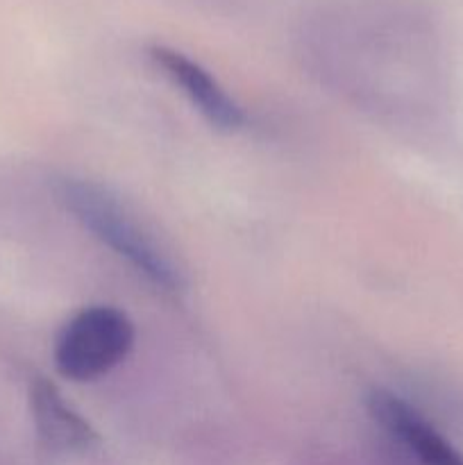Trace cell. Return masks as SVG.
<instances>
[{"label":"cell","mask_w":463,"mask_h":465,"mask_svg":"<svg viewBox=\"0 0 463 465\" xmlns=\"http://www.w3.org/2000/svg\"><path fill=\"white\" fill-rule=\"evenodd\" d=\"M57 195L95 239L109 245L153 284L166 291H180L184 286L180 266H175L166 248L107 189L68 177L57 184Z\"/></svg>","instance_id":"6da1fadb"},{"label":"cell","mask_w":463,"mask_h":465,"mask_svg":"<svg viewBox=\"0 0 463 465\" xmlns=\"http://www.w3.org/2000/svg\"><path fill=\"white\" fill-rule=\"evenodd\" d=\"M134 345V325L113 307H89L62 327L54 366L66 380L91 381L112 371Z\"/></svg>","instance_id":"7a4b0ae2"},{"label":"cell","mask_w":463,"mask_h":465,"mask_svg":"<svg viewBox=\"0 0 463 465\" xmlns=\"http://www.w3.org/2000/svg\"><path fill=\"white\" fill-rule=\"evenodd\" d=\"M150 57L162 68L163 75H168L172 84L180 86L182 94L213 127L232 132L243 125L241 107L227 95V91L218 84V80L207 68H202L180 50L168 48V45H153Z\"/></svg>","instance_id":"3957f363"},{"label":"cell","mask_w":463,"mask_h":465,"mask_svg":"<svg viewBox=\"0 0 463 465\" xmlns=\"http://www.w3.org/2000/svg\"><path fill=\"white\" fill-rule=\"evenodd\" d=\"M366 407L393 439H398L422 465H463L457 450L398 395L375 389L366 398Z\"/></svg>","instance_id":"277c9868"},{"label":"cell","mask_w":463,"mask_h":465,"mask_svg":"<svg viewBox=\"0 0 463 465\" xmlns=\"http://www.w3.org/2000/svg\"><path fill=\"white\" fill-rule=\"evenodd\" d=\"M30 398L36 434L50 452H89L98 443L89 422L64 402L62 393L53 384L39 380L32 386Z\"/></svg>","instance_id":"5b68a950"}]
</instances>
